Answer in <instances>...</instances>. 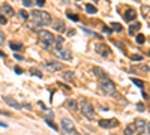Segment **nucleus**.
<instances>
[{"mask_svg":"<svg viewBox=\"0 0 150 135\" xmlns=\"http://www.w3.org/2000/svg\"><path fill=\"white\" fill-rule=\"evenodd\" d=\"M95 51H96L99 56H102V57H108V56L111 54L110 47H108L107 44H104V42H101V44H96V45H95Z\"/></svg>","mask_w":150,"mask_h":135,"instance_id":"nucleus-7","label":"nucleus"},{"mask_svg":"<svg viewBox=\"0 0 150 135\" xmlns=\"http://www.w3.org/2000/svg\"><path fill=\"white\" fill-rule=\"evenodd\" d=\"M0 126H3V128H6V123H3V122H0Z\"/></svg>","mask_w":150,"mask_h":135,"instance_id":"nucleus-43","label":"nucleus"},{"mask_svg":"<svg viewBox=\"0 0 150 135\" xmlns=\"http://www.w3.org/2000/svg\"><path fill=\"white\" fill-rule=\"evenodd\" d=\"M0 57H6V54H5L3 51H0Z\"/></svg>","mask_w":150,"mask_h":135,"instance_id":"nucleus-42","label":"nucleus"},{"mask_svg":"<svg viewBox=\"0 0 150 135\" xmlns=\"http://www.w3.org/2000/svg\"><path fill=\"white\" fill-rule=\"evenodd\" d=\"M23 107H24V108H26V110H30V108H32V107H30V104H24Z\"/></svg>","mask_w":150,"mask_h":135,"instance_id":"nucleus-39","label":"nucleus"},{"mask_svg":"<svg viewBox=\"0 0 150 135\" xmlns=\"http://www.w3.org/2000/svg\"><path fill=\"white\" fill-rule=\"evenodd\" d=\"M110 26H111V27H110L111 30H116V32H122V30H123V27L120 26L119 23H110Z\"/></svg>","mask_w":150,"mask_h":135,"instance_id":"nucleus-23","label":"nucleus"},{"mask_svg":"<svg viewBox=\"0 0 150 135\" xmlns=\"http://www.w3.org/2000/svg\"><path fill=\"white\" fill-rule=\"evenodd\" d=\"M63 78H65L68 83H74V81H75V74H74L72 71H66V72H63Z\"/></svg>","mask_w":150,"mask_h":135,"instance_id":"nucleus-16","label":"nucleus"},{"mask_svg":"<svg viewBox=\"0 0 150 135\" xmlns=\"http://www.w3.org/2000/svg\"><path fill=\"white\" fill-rule=\"evenodd\" d=\"M93 2H95V3H98V2H99V0H93Z\"/></svg>","mask_w":150,"mask_h":135,"instance_id":"nucleus-44","label":"nucleus"},{"mask_svg":"<svg viewBox=\"0 0 150 135\" xmlns=\"http://www.w3.org/2000/svg\"><path fill=\"white\" fill-rule=\"evenodd\" d=\"M131 60H132V62H141L143 56H141V54H132V56H131Z\"/></svg>","mask_w":150,"mask_h":135,"instance_id":"nucleus-24","label":"nucleus"},{"mask_svg":"<svg viewBox=\"0 0 150 135\" xmlns=\"http://www.w3.org/2000/svg\"><path fill=\"white\" fill-rule=\"evenodd\" d=\"M78 108H80V111L83 113V116L87 117L89 120H92V119L95 117V108H93V105H92L89 101L81 99V101L78 102Z\"/></svg>","mask_w":150,"mask_h":135,"instance_id":"nucleus-3","label":"nucleus"},{"mask_svg":"<svg viewBox=\"0 0 150 135\" xmlns=\"http://www.w3.org/2000/svg\"><path fill=\"white\" fill-rule=\"evenodd\" d=\"M149 56H150V51H149Z\"/></svg>","mask_w":150,"mask_h":135,"instance_id":"nucleus-46","label":"nucleus"},{"mask_svg":"<svg viewBox=\"0 0 150 135\" xmlns=\"http://www.w3.org/2000/svg\"><path fill=\"white\" fill-rule=\"evenodd\" d=\"M45 122H47V125H48L50 128H53L54 131H57V126H56V123H54V122H51V120H50V117H45Z\"/></svg>","mask_w":150,"mask_h":135,"instance_id":"nucleus-25","label":"nucleus"},{"mask_svg":"<svg viewBox=\"0 0 150 135\" xmlns=\"http://www.w3.org/2000/svg\"><path fill=\"white\" fill-rule=\"evenodd\" d=\"M68 18H71L72 21H78V15H74V14H68Z\"/></svg>","mask_w":150,"mask_h":135,"instance_id":"nucleus-34","label":"nucleus"},{"mask_svg":"<svg viewBox=\"0 0 150 135\" xmlns=\"http://www.w3.org/2000/svg\"><path fill=\"white\" fill-rule=\"evenodd\" d=\"M60 128H62V131L66 132L68 135H72V134L75 132V126H74V123L71 122V119H66V117L60 120Z\"/></svg>","mask_w":150,"mask_h":135,"instance_id":"nucleus-6","label":"nucleus"},{"mask_svg":"<svg viewBox=\"0 0 150 135\" xmlns=\"http://www.w3.org/2000/svg\"><path fill=\"white\" fill-rule=\"evenodd\" d=\"M68 33H69V35H68V36H74V33H75V30H69V32H68Z\"/></svg>","mask_w":150,"mask_h":135,"instance_id":"nucleus-41","label":"nucleus"},{"mask_svg":"<svg viewBox=\"0 0 150 135\" xmlns=\"http://www.w3.org/2000/svg\"><path fill=\"white\" fill-rule=\"evenodd\" d=\"M54 53L63 60H72V53L69 50V47L65 45L63 38H56V44H54Z\"/></svg>","mask_w":150,"mask_h":135,"instance_id":"nucleus-2","label":"nucleus"},{"mask_svg":"<svg viewBox=\"0 0 150 135\" xmlns=\"http://www.w3.org/2000/svg\"><path fill=\"white\" fill-rule=\"evenodd\" d=\"M66 107L71 108V110H77V108H78V101H75V99H68V101H66Z\"/></svg>","mask_w":150,"mask_h":135,"instance_id":"nucleus-20","label":"nucleus"},{"mask_svg":"<svg viewBox=\"0 0 150 135\" xmlns=\"http://www.w3.org/2000/svg\"><path fill=\"white\" fill-rule=\"evenodd\" d=\"M15 59H17V60H24V59H23L20 54H15Z\"/></svg>","mask_w":150,"mask_h":135,"instance_id":"nucleus-40","label":"nucleus"},{"mask_svg":"<svg viewBox=\"0 0 150 135\" xmlns=\"http://www.w3.org/2000/svg\"><path fill=\"white\" fill-rule=\"evenodd\" d=\"M101 90H102L105 95H108V96H116V95H117L116 86H114V83H112L110 78L101 80Z\"/></svg>","mask_w":150,"mask_h":135,"instance_id":"nucleus-5","label":"nucleus"},{"mask_svg":"<svg viewBox=\"0 0 150 135\" xmlns=\"http://www.w3.org/2000/svg\"><path fill=\"white\" fill-rule=\"evenodd\" d=\"M123 134H125V135H134V134H135V125H134V123L128 125L126 128H125Z\"/></svg>","mask_w":150,"mask_h":135,"instance_id":"nucleus-18","label":"nucleus"},{"mask_svg":"<svg viewBox=\"0 0 150 135\" xmlns=\"http://www.w3.org/2000/svg\"><path fill=\"white\" fill-rule=\"evenodd\" d=\"M5 44V33L0 30V45H3Z\"/></svg>","mask_w":150,"mask_h":135,"instance_id":"nucleus-31","label":"nucleus"},{"mask_svg":"<svg viewBox=\"0 0 150 135\" xmlns=\"http://www.w3.org/2000/svg\"><path fill=\"white\" fill-rule=\"evenodd\" d=\"M23 2V5L26 6V8H30V6H33V0H21Z\"/></svg>","mask_w":150,"mask_h":135,"instance_id":"nucleus-27","label":"nucleus"},{"mask_svg":"<svg viewBox=\"0 0 150 135\" xmlns=\"http://www.w3.org/2000/svg\"><path fill=\"white\" fill-rule=\"evenodd\" d=\"M51 24H53L54 30H57V32H65V30H66V26H65V23L62 21V20H56V21L51 23Z\"/></svg>","mask_w":150,"mask_h":135,"instance_id":"nucleus-15","label":"nucleus"},{"mask_svg":"<svg viewBox=\"0 0 150 135\" xmlns=\"http://www.w3.org/2000/svg\"><path fill=\"white\" fill-rule=\"evenodd\" d=\"M86 12L89 15H95L96 12H98V9H96V6H93V5H90V3H87L86 5Z\"/></svg>","mask_w":150,"mask_h":135,"instance_id":"nucleus-19","label":"nucleus"},{"mask_svg":"<svg viewBox=\"0 0 150 135\" xmlns=\"http://www.w3.org/2000/svg\"><path fill=\"white\" fill-rule=\"evenodd\" d=\"M119 125V122L116 119H102L99 120V126L105 128V129H111V128H116Z\"/></svg>","mask_w":150,"mask_h":135,"instance_id":"nucleus-9","label":"nucleus"},{"mask_svg":"<svg viewBox=\"0 0 150 135\" xmlns=\"http://www.w3.org/2000/svg\"><path fill=\"white\" fill-rule=\"evenodd\" d=\"M9 47H11L14 51H21V50H23V45H21L20 42H14V41L9 42Z\"/></svg>","mask_w":150,"mask_h":135,"instance_id":"nucleus-21","label":"nucleus"},{"mask_svg":"<svg viewBox=\"0 0 150 135\" xmlns=\"http://www.w3.org/2000/svg\"><path fill=\"white\" fill-rule=\"evenodd\" d=\"M20 15H21V18H24V20H27V18H29V14H27L26 11H21V12H20Z\"/></svg>","mask_w":150,"mask_h":135,"instance_id":"nucleus-32","label":"nucleus"},{"mask_svg":"<svg viewBox=\"0 0 150 135\" xmlns=\"http://www.w3.org/2000/svg\"><path fill=\"white\" fill-rule=\"evenodd\" d=\"M6 23H8L6 17H5V15H0V24H6Z\"/></svg>","mask_w":150,"mask_h":135,"instance_id":"nucleus-36","label":"nucleus"},{"mask_svg":"<svg viewBox=\"0 0 150 135\" xmlns=\"http://www.w3.org/2000/svg\"><path fill=\"white\" fill-rule=\"evenodd\" d=\"M39 39H41V42H42V45H44L45 48H51V47H54V44H56L54 35H53L51 32H48V30H41V32H39Z\"/></svg>","mask_w":150,"mask_h":135,"instance_id":"nucleus-4","label":"nucleus"},{"mask_svg":"<svg viewBox=\"0 0 150 135\" xmlns=\"http://www.w3.org/2000/svg\"><path fill=\"white\" fill-rule=\"evenodd\" d=\"M30 74H33V75L39 77V78H42V72H39L38 69H30Z\"/></svg>","mask_w":150,"mask_h":135,"instance_id":"nucleus-28","label":"nucleus"},{"mask_svg":"<svg viewBox=\"0 0 150 135\" xmlns=\"http://www.w3.org/2000/svg\"><path fill=\"white\" fill-rule=\"evenodd\" d=\"M2 12H3V15H6V17H14L15 15V12H14V8H12L9 3H3L2 5Z\"/></svg>","mask_w":150,"mask_h":135,"instance_id":"nucleus-12","label":"nucleus"},{"mask_svg":"<svg viewBox=\"0 0 150 135\" xmlns=\"http://www.w3.org/2000/svg\"><path fill=\"white\" fill-rule=\"evenodd\" d=\"M134 125H135V134L141 135L143 132H146V122L143 119H137L134 122Z\"/></svg>","mask_w":150,"mask_h":135,"instance_id":"nucleus-10","label":"nucleus"},{"mask_svg":"<svg viewBox=\"0 0 150 135\" xmlns=\"http://www.w3.org/2000/svg\"><path fill=\"white\" fill-rule=\"evenodd\" d=\"M132 71H141V72H149V71H150V68H149L147 65H140V66H135V68H132Z\"/></svg>","mask_w":150,"mask_h":135,"instance_id":"nucleus-22","label":"nucleus"},{"mask_svg":"<svg viewBox=\"0 0 150 135\" xmlns=\"http://www.w3.org/2000/svg\"><path fill=\"white\" fill-rule=\"evenodd\" d=\"M44 68L51 71V72H59V71H63V65L60 62H54V60H50V62L44 63Z\"/></svg>","mask_w":150,"mask_h":135,"instance_id":"nucleus-8","label":"nucleus"},{"mask_svg":"<svg viewBox=\"0 0 150 135\" xmlns=\"http://www.w3.org/2000/svg\"><path fill=\"white\" fill-rule=\"evenodd\" d=\"M35 2H36V5H38V6H41V8L45 5V0H35Z\"/></svg>","mask_w":150,"mask_h":135,"instance_id":"nucleus-35","label":"nucleus"},{"mask_svg":"<svg viewBox=\"0 0 150 135\" xmlns=\"http://www.w3.org/2000/svg\"><path fill=\"white\" fill-rule=\"evenodd\" d=\"M15 74L21 75V74H23V69H21V68H18V66H15Z\"/></svg>","mask_w":150,"mask_h":135,"instance_id":"nucleus-37","label":"nucleus"},{"mask_svg":"<svg viewBox=\"0 0 150 135\" xmlns=\"http://www.w3.org/2000/svg\"><path fill=\"white\" fill-rule=\"evenodd\" d=\"M75 2H78V0H75Z\"/></svg>","mask_w":150,"mask_h":135,"instance_id":"nucleus-47","label":"nucleus"},{"mask_svg":"<svg viewBox=\"0 0 150 135\" xmlns=\"http://www.w3.org/2000/svg\"><path fill=\"white\" fill-rule=\"evenodd\" d=\"M146 132L150 135V122H149V123H146Z\"/></svg>","mask_w":150,"mask_h":135,"instance_id":"nucleus-38","label":"nucleus"},{"mask_svg":"<svg viewBox=\"0 0 150 135\" xmlns=\"http://www.w3.org/2000/svg\"><path fill=\"white\" fill-rule=\"evenodd\" d=\"M30 17L33 18V23H35V26H50V24L53 23V18L51 15L48 14V12L45 11H32L30 12Z\"/></svg>","mask_w":150,"mask_h":135,"instance_id":"nucleus-1","label":"nucleus"},{"mask_svg":"<svg viewBox=\"0 0 150 135\" xmlns=\"http://www.w3.org/2000/svg\"><path fill=\"white\" fill-rule=\"evenodd\" d=\"M137 42H138V44H144L146 42L144 35H137Z\"/></svg>","mask_w":150,"mask_h":135,"instance_id":"nucleus-26","label":"nucleus"},{"mask_svg":"<svg viewBox=\"0 0 150 135\" xmlns=\"http://www.w3.org/2000/svg\"><path fill=\"white\" fill-rule=\"evenodd\" d=\"M140 29H141V24H140V23H134L132 26H129V30H128V32H129V35H131V36H134V35H135L137 32H138Z\"/></svg>","mask_w":150,"mask_h":135,"instance_id":"nucleus-17","label":"nucleus"},{"mask_svg":"<svg viewBox=\"0 0 150 135\" xmlns=\"http://www.w3.org/2000/svg\"><path fill=\"white\" fill-rule=\"evenodd\" d=\"M137 108H138V111H146V105L143 104V102H138V104H137Z\"/></svg>","mask_w":150,"mask_h":135,"instance_id":"nucleus-29","label":"nucleus"},{"mask_svg":"<svg viewBox=\"0 0 150 135\" xmlns=\"http://www.w3.org/2000/svg\"><path fill=\"white\" fill-rule=\"evenodd\" d=\"M135 18H137V12L132 8H128L126 12H125V20L126 21H134Z\"/></svg>","mask_w":150,"mask_h":135,"instance_id":"nucleus-14","label":"nucleus"},{"mask_svg":"<svg viewBox=\"0 0 150 135\" xmlns=\"http://www.w3.org/2000/svg\"><path fill=\"white\" fill-rule=\"evenodd\" d=\"M93 74H95V77H98L99 80H107L108 78V74L102 68H99V66H95L93 68Z\"/></svg>","mask_w":150,"mask_h":135,"instance_id":"nucleus-11","label":"nucleus"},{"mask_svg":"<svg viewBox=\"0 0 150 135\" xmlns=\"http://www.w3.org/2000/svg\"><path fill=\"white\" fill-rule=\"evenodd\" d=\"M132 83H134L135 86H138V87H140V89H143V86H144L141 80H135V78H134V80H132Z\"/></svg>","mask_w":150,"mask_h":135,"instance_id":"nucleus-30","label":"nucleus"},{"mask_svg":"<svg viewBox=\"0 0 150 135\" xmlns=\"http://www.w3.org/2000/svg\"><path fill=\"white\" fill-rule=\"evenodd\" d=\"M102 32H104V33H107V35H110L112 30H111L110 27H107V26H102Z\"/></svg>","mask_w":150,"mask_h":135,"instance_id":"nucleus-33","label":"nucleus"},{"mask_svg":"<svg viewBox=\"0 0 150 135\" xmlns=\"http://www.w3.org/2000/svg\"><path fill=\"white\" fill-rule=\"evenodd\" d=\"M2 99L8 104V105H11L12 108H15V110H20V108H23L15 99H14V98H11V96H2Z\"/></svg>","mask_w":150,"mask_h":135,"instance_id":"nucleus-13","label":"nucleus"},{"mask_svg":"<svg viewBox=\"0 0 150 135\" xmlns=\"http://www.w3.org/2000/svg\"><path fill=\"white\" fill-rule=\"evenodd\" d=\"M72 135H78V134H75V132H74V134H72Z\"/></svg>","mask_w":150,"mask_h":135,"instance_id":"nucleus-45","label":"nucleus"}]
</instances>
